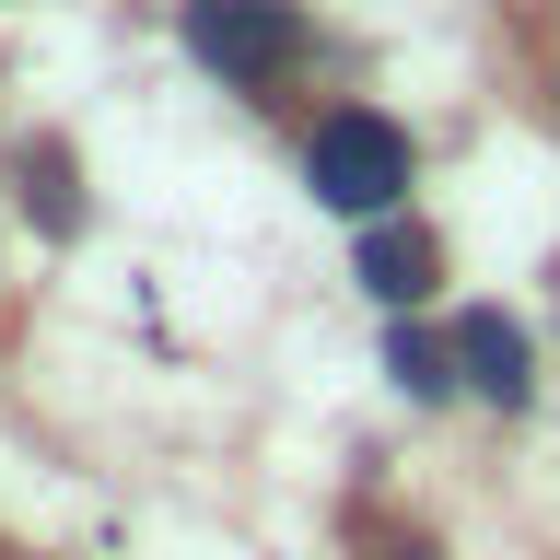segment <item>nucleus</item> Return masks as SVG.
<instances>
[{
    "instance_id": "1",
    "label": "nucleus",
    "mask_w": 560,
    "mask_h": 560,
    "mask_svg": "<svg viewBox=\"0 0 560 560\" xmlns=\"http://www.w3.org/2000/svg\"><path fill=\"white\" fill-rule=\"evenodd\" d=\"M304 175H315V199L350 210V222H397V199H409V140H397V117H362V105H350V117L315 129Z\"/></svg>"
},
{
    "instance_id": "2",
    "label": "nucleus",
    "mask_w": 560,
    "mask_h": 560,
    "mask_svg": "<svg viewBox=\"0 0 560 560\" xmlns=\"http://www.w3.org/2000/svg\"><path fill=\"white\" fill-rule=\"evenodd\" d=\"M187 47L234 82H257L269 59H292V0H187Z\"/></svg>"
},
{
    "instance_id": "3",
    "label": "nucleus",
    "mask_w": 560,
    "mask_h": 560,
    "mask_svg": "<svg viewBox=\"0 0 560 560\" xmlns=\"http://www.w3.org/2000/svg\"><path fill=\"white\" fill-rule=\"evenodd\" d=\"M455 374L479 385L490 409H525V397H537V350H525V327L502 304H467L455 315Z\"/></svg>"
},
{
    "instance_id": "4",
    "label": "nucleus",
    "mask_w": 560,
    "mask_h": 560,
    "mask_svg": "<svg viewBox=\"0 0 560 560\" xmlns=\"http://www.w3.org/2000/svg\"><path fill=\"white\" fill-rule=\"evenodd\" d=\"M350 280H362L385 315H409L420 292L444 280V245L420 234V222H362V257H350Z\"/></svg>"
},
{
    "instance_id": "5",
    "label": "nucleus",
    "mask_w": 560,
    "mask_h": 560,
    "mask_svg": "<svg viewBox=\"0 0 560 560\" xmlns=\"http://www.w3.org/2000/svg\"><path fill=\"white\" fill-rule=\"evenodd\" d=\"M24 210L47 222V234H70V222H82V199H70V152H59V140H35V152H24Z\"/></svg>"
},
{
    "instance_id": "6",
    "label": "nucleus",
    "mask_w": 560,
    "mask_h": 560,
    "mask_svg": "<svg viewBox=\"0 0 560 560\" xmlns=\"http://www.w3.org/2000/svg\"><path fill=\"white\" fill-rule=\"evenodd\" d=\"M385 374L409 385V397H444V385H455V350L420 339V327H397V339H385Z\"/></svg>"
}]
</instances>
